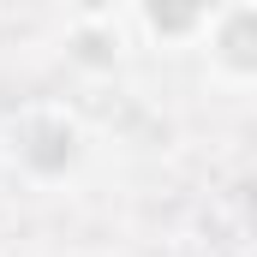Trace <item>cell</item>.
<instances>
[{
  "label": "cell",
  "instance_id": "obj_1",
  "mask_svg": "<svg viewBox=\"0 0 257 257\" xmlns=\"http://www.w3.org/2000/svg\"><path fill=\"white\" fill-rule=\"evenodd\" d=\"M251 36H257V12H251V6H239V12L227 18V36H221V48H227V60H233V66H251Z\"/></svg>",
  "mask_w": 257,
  "mask_h": 257
},
{
  "label": "cell",
  "instance_id": "obj_2",
  "mask_svg": "<svg viewBox=\"0 0 257 257\" xmlns=\"http://www.w3.org/2000/svg\"><path fill=\"white\" fill-rule=\"evenodd\" d=\"M150 24H156V30H186V24H192V12H162V6H156V12H150Z\"/></svg>",
  "mask_w": 257,
  "mask_h": 257
}]
</instances>
